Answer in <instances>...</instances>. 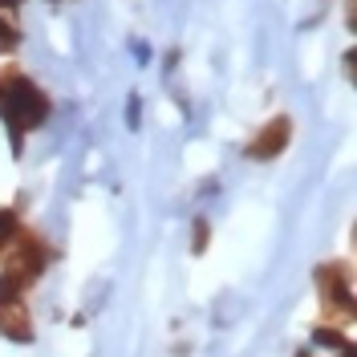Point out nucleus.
<instances>
[{"label": "nucleus", "mask_w": 357, "mask_h": 357, "mask_svg": "<svg viewBox=\"0 0 357 357\" xmlns=\"http://www.w3.org/2000/svg\"><path fill=\"white\" fill-rule=\"evenodd\" d=\"M45 93L29 77H21L17 69H4L0 73V114H4V122L13 126V134L21 138L24 130H33L37 122L45 118Z\"/></svg>", "instance_id": "f257e3e1"}, {"label": "nucleus", "mask_w": 357, "mask_h": 357, "mask_svg": "<svg viewBox=\"0 0 357 357\" xmlns=\"http://www.w3.org/2000/svg\"><path fill=\"white\" fill-rule=\"evenodd\" d=\"M317 284H321V292H325V305L333 309V305H341V312L354 309V289H349V272L341 264H325L321 272H317Z\"/></svg>", "instance_id": "f03ea898"}, {"label": "nucleus", "mask_w": 357, "mask_h": 357, "mask_svg": "<svg viewBox=\"0 0 357 357\" xmlns=\"http://www.w3.org/2000/svg\"><path fill=\"white\" fill-rule=\"evenodd\" d=\"M29 312H24V301L17 292H0V333L4 337H17V341H29Z\"/></svg>", "instance_id": "7ed1b4c3"}, {"label": "nucleus", "mask_w": 357, "mask_h": 357, "mask_svg": "<svg viewBox=\"0 0 357 357\" xmlns=\"http://www.w3.org/2000/svg\"><path fill=\"white\" fill-rule=\"evenodd\" d=\"M289 130H292L289 118H272L264 130L248 142V155H252V158H272V155H280V151L289 146Z\"/></svg>", "instance_id": "20e7f679"}, {"label": "nucleus", "mask_w": 357, "mask_h": 357, "mask_svg": "<svg viewBox=\"0 0 357 357\" xmlns=\"http://www.w3.org/2000/svg\"><path fill=\"white\" fill-rule=\"evenodd\" d=\"M17 240V220L13 211H0V244H13Z\"/></svg>", "instance_id": "39448f33"}]
</instances>
